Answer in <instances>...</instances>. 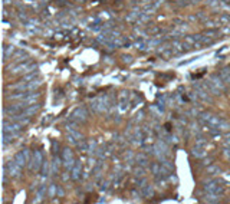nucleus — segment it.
Here are the masks:
<instances>
[{"instance_id":"obj_1","label":"nucleus","mask_w":230,"mask_h":204,"mask_svg":"<svg viewBox=\"0 0 230 204\" xmlns=\"http://www.w3.org/2000/svg\"><path fill=\"white\" fill-rule=\"evenodd\" d=\"M88 118H89V114H88V111H86L85 106L76 108L74 112H71V115H69V121H72V122H75V124H84L88 121Z\"/></svg>"},{"instance_id":"obj_2","label":"nucleus","mask_w":230,"mask_h":204,"mask_svg":"<svg viewBox=\"0 0 230 204\" xmlns=\"http://www.w3.org/2000/svg\"><path fill=\"white\" fill-rule=\"evenodd\" d=\"M223 181L222 180H211L209 181V183L204 184V190L207 191V193H213V194H219V196H222V194L224 193V185H223Z\"/></svg>"},{"instance_id":"obj_3","label":"nucleus","mask_w":230,"mask_h":204,"mask_svg":"<svg viewBox=\"0 0 230 204\" xmlns=\"http://www.w3.org/2000/svg\"><path fill=\"white\" fill-rule=\"evenodd\" d=\"M3 168L7 171L9 177H12V178H19V177L22 175V168H23V167L19 165V164H17L16 161H14V158H13V160L7 161L6 165H4Z\"/></svg>"},{"instance_id":"obj_4","label":"nucleus","mask_w":230,"mask_h":204,"mask_svg":"<svg viewBox=\"0 0 230 204\" xmlns=\"http://www.w3.org/2000/svg\"><path fill=\"white\" fill-rule=\"evenodd\" d=\"M43 155H42V151H39V150H36L33 154H32V161L29 163V168L30 170H33V171H41V168H42V164H43Z\"/></svg>"},{"instance_id":"obj_5","label":"nucleus","mask_w":230,"mask_h":204,"mask_svg":"<svg viewBox=\"0 0 230 204\" xmlns=\"http://www.w3.org/2000/svg\"><path fill=\"white\" fill-rule=\"evenodd\" d=\"M62 161H63V165L66 170H72L75 165V158H74V154H72V150L71 148H65L63 151H62Z\"/></svg>"},{"instance_id":"obj_6","label":"nucleus","mask_w":230,"mask_h":204,"mask_svg":"<svg viewBox=\"0 0 230 204\" xmlns=\"http://www.w3.org/2000/svg\"><path fill=\"white\" fill-rule=\"evenodd\" d=\"M210 81L213 82L214 85H216L222 92H226V89H227V88H226V82L223 81V78H222V76H220L219 73H214V75L210 76Z\"/></svg>"},{"instance_id":"obj_7","label":"nucleus","mask_w":230,"mask_h":204,"mask_svg":"<svg viewBox=\"0 0 230 204\" xmlns=\"http://www.w3.org/2000/svg\"><path fill=\"white\" fill-rule=\"evenodd\" d=\"M81 173H82V164L79 161H76L74 165V168L71 170V178L74 181L81 180Z\"/></svg>"},{"instance_id":"obj_8","label":"nucleus","mask_w":230,"mask_h":204,"mask_svg":"<svg viewBox=\"0 0 230 204\" xmlns=\"http://www.w3.org/2000/svg\"><path fill=\"white\" fill-rule=\"evenodd\" d=\"M30 66V63H29V61L27 62H22V63H19L16 66V68L12 71V75H19V73H26L27 72V68Z\"/></svg>"},{"instance_id":"obj_9","label":"nucleus","mask_w":230,"mask_h":204,"mask_svg":"<svg viewBox=\"0 0 230 204\" xmlns=\"http://www.w3.org/2000/svg\"><path fill=\"white\" fill-rule=\"evenodd\" d=\"M41 85H42V79L41 78H35L33 81L25 83V89H26V91H35V89H37Z\"/></svg>"},{"instance_id":"obj_10","label":"nucleus","mask_w":230,"mask_h":204,"mask_svg":"<svg viewBox=\"0 0 230 204\" xmlns=\"http://www.w3.org/2000/svg\"><path fill=\"white\" fill-rule=\"evenodd\" d=\"M62 164H63V161H62V157H58L56 154H53V163H52V173H55V174L59 173V168H61Z\"/></svg>"},{"instance_id":"obj_11","label":"nucleus","mask_w":230,"mask_h":204,"mask_svg":"<svg viewBox=\"0 0 230 204\" xmlns=\"http://www.w3.org/2000/svg\"><path fill=\"white\" fill-rule=\"evenodd\" d=\"M14 158V161H16L19 165H22V167H25V165H27V158H26V155H25V153H23V150L22 151H19V153L16 154V155L13 157Z\"/></svg>"},{"instance_id":"obj_12","label":"nucleus","mask_w":230,"mask_h":204,"mask_svg":"<svg viewBox=\"0 0 230 204\" xmlns=\"http://www.w3.org/2000/svg\"><path fill=\"white\" fill-rule=\"evenodd\" d=\"M206 151H204V148L203 147H194L193 148V151H191V155L193 157H196V158H204L206 157Z\"/></svg>"},{"instance_id":"obj_13","label":"nucleus","mask_w":230,"mask_h":204,"mask_svg":"<svg viewBox=\"0 0 230 204\" xmlns=\"http://www.w3.org/2000/svg\"><path fill=\"white\" fill-rule=\"evenodd\" d=\"M140 193H141L144 197L150 198V197H152V196H154V187H152V185H150V184H147L145 187L140 190Z\"/></svg>"},{"instance_id":"obj_14","label":"nucleus","mask_w":230,"mask_h":204,"mask_svg":"<svg viewBox=\"0 0 230 204\" xmlns=\"http://www.w3.org/2000/svg\"><path fill=\"white\" fill-rule=\"evenodd\" d=\"M135 161L138 163V165H141V167H145L147 164H148V158H147V155L145 154H137L135 155Z\"/></svg>"},{"instance_id":"obj_15","label":"nucleus","mask_w":230,"mask_h":204,"mask_svg":"<svg viewBox=\"0 0 230 204\" xmlns=\"http://www.w3.org/2000/svg\"><path fill=\"white\" fill-rule=\"evenodd\" d=\"M220 76L223 78V81L226 82V83L230 85V66H226V68L222 69V71H220Z\"/></svg>"},{"instance_id":"obj_16","label":"nucleus","mask_w":230,"mask_h":204,"mask_svg":"<svg viewBox=\"0 0 230 204\" xmlns=\"http://www.w3.org/2000/svg\"><path fill=\"white\" fill-rule=\"evenodd\" d=\"M222 122V118H220L219 115H211L209 119V122H207V125H211V126H219V124Z\"/></svg>"},{"instance_id":"obj_17","label":"nucleus","mask_w":230,"mask_h":204,"mask_svg":"<svg viewBox=\"0 0 230 204\" xmlns=\"http://www.w3.org/2000/svg\"><path fill=\"white\" fill-rule=\"evenodd\" d=\"M14 52V46H4L3 48V58H4V62L9 59V56H12V53Z\"/></svg>"},{"instance_id":"obj_18","label":"nucleus","mask_w":230,"mask_h":204,"mask_svg":"<svg viewBox=\"0 0 230 204\" xmlns=\"http://www.w3.org/2000/svg\"><path fill=\"white\" fill-rule=\"evenodd\" d=\"M206 201H209V203H219V201H220V196H219V194H213V193H207Z\"/></svg>"},{"instance_id":"obj_19","label":"nucleus","mask_w":230,"mask_h":204,"mask_svg":"<svg viewBox=\"0 0 230 204\" xmlns=\"http://www.w3.org/2000/svg\"><path fill=\"white\" fill-rule=\"evenodd\" d=\"M45 191H46V185H45V184H42L41 190L37 191V194H36V198H35V201H36V203H41V201H42V198H43V194H45Z\"/></svg>"},{"instance_id":"obj_20","label":"nucleus","mask_w":230,"mask_h":204,"mask_svg":"<svg viewBox=\"0 0 230 204\" xmlns=\"http://www.w3.org/2000/svg\"><path fill=\"white\" fill-rule=\"evenodd\" d=\"M144 174H145V170H144V167H141V165L134 170V175H135L137 178H144Z\"/></svg>"},{"instance_id":"obj_21","label":"nucleus","mask_w":230,"mask_h":204,"mask_svg":"<svg viewBox=\"0 0 230 204\" xmlns=\"http://www.w3.org/2000/svg\"><path fill=\"white\" fill-rule=\"evenodd\" d=\"M39 173H41L43 177H46V175H47V173H49V163H47L46 160L43 161V164H42V168H41V171H39Z\"/></svg>"},{"instance_id":"obj_22","label":"nucleus","mask_w":230,"mask_h":204,"mask_svg":"<svg viewBox=\"0 0 230 204\" xmlns=\"http://www.w3.org/2000/svg\"><path fill=\"white\" fill-rule=\"evenodd\" d=\"M217 128H219L220 131H230V122H227V121H223V119H222V122L219 124Z\"/></svg>"},{"instance_id":"obj_23","label":"nucleus","mask_w":230,"mask_h":204,"mask_svg":"<svg viewBox=\"0 0 230 204\" xmlns=\"http://www.w3.org/2000/svg\"><path fill=\"white\" fill-rule=\"evenodd\" d=\"M58 193V185L56 184H51V187H49V193H47V196L49 197H55V194Z\"/></svg>"},{"instance_id":"obj_24","label":"nucleus","mask_w":230,"mask_h":204,"mask_svg":"<svg viewBox=\"0 0 230 204\" xmlns=\"http://www.w3.org/2000/svg\"><path fill=\"white\" fill-rule=\"evenodd\" d=\"M207 173H209V174L220 173V168H219V167H216V165H211V167H209V168H207Z\"/></svg>"},{"instance_id":"obj_25","label":"nucleus","mask_w":230,"mask_h":204,"mask_svg":"<svg viewBox=\"0 0 230 204\" xmlns=\"http://www.w3.org/2000/svg\"><path fill=\"white\" fill-rule=\"evenodd\" d=\"M95 148H96V142H95V141H92V142L89 144V147H88L89 154H95Z\"/></svg>"},{"instance_id":"obj_26","label":"nucleus","mask_w":230,"mask_h":204,"mask_svg":"<svg viewBox=\"0 0 230 204\" xmlns=\"http://www.w3.org/2000/svg\"><path fill=\"white\" fill-rule=\"evenodd\" d=\"M206 144H207V141L203 140V138H199V140L196 141V145L197 147H203V148H204V147H206Z\"/></svg>"},{"instance_id":"obj_27","label":"nucleus","mask_w":230,"mask_h":204,"mask_svg":"<svg viewBox=\"0 0 230 204\" xmlns=\"http://www.w3.org/2000/svg\"><path fill=\"white\" fill-rule=\"evenodd\" d=\"M223 154L226 155L227 160H230V145H224V151H223Z\"/></svg>"},{"instance_id":"obj_28","label":"nucleus","mask_w":230,"mask_h":204,"mask_svg":"<svg viewBox=\"0 0 230 204\" xmlns=\"http://www.w3.org/2000/svg\"><path fill=\"white\" fill-rule=\"evenodd\" d=\"M224 145H230V132L224 135Z\"/></svg>"},{"instance_id":"obj_29","label":"nucleus","mask_w":230,"mask_h":204,"mask_svg":"<svg viewBox=\"0 0 230 204\" xmlns=\"http://www.w3.org/2000/svg\"><path fill=\"white\" fill-rule=\"evenodd\" d=\"M122 59H124V62H125V63H131V62H132L131 56H122Z\"/></svg>"},{"instance_id":"obj_30","label":"nucleus","mask_w":230,"mask_h":204,"mask_svg":"<svg viewBox=\"0 0 230 204\" xmlns=\"http://www.w3.org/2000/svg\"><path fill=\"white\" fill-rule=\"evenodd\" d=\"M58 196H59V197H62V196H63V190H62L59 185H58Z\"/></svg>"}]
</instances>
